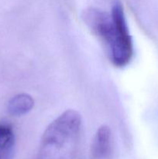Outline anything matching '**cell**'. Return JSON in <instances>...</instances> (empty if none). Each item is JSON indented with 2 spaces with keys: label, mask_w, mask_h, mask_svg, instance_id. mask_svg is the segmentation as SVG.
I'll list each match as a JSON object with an SVG mask.
<instances>
[{
  "label": "cell",
  "mask_w": 158,
  "mask_h": 159,
  "mask_svg": "<svg viewBox=\"0 0 158 159\" xmlns=\"http://www.w3.org/2000/svg\"><path fill=\"white\" fill-rule=\"evenodd\" d=\"M81 123L77 111L64 112L42 135L37 159H72L77 150Z\"/></svg>",
  "instance_id": "obj_1"
},
{
  "label": "cell",
  "mask_w": 158,
  "mask_h": 159,
  "mask_svg": "<svg viewBox=\"0 0 158 159\" xmlns=\"http://www.w3.org/2000/svg\"><path fill=\"white\" fill-rule=\"evenodd\" d=\"M111 15L115 26V36L112 44L108 49V54L115 66L122 68L133 58V44L123 7L119 0L113 3Z\"/></svg>",
  "instance_id": "obj_2"
},
{
  "label": "cell",
  "mask_w": 158,
  "mask_h": 159,
  "mask_svg": "<svg viewBox=\"0 0 158 159\" xmlns=\"http://www.w3.org/2000/svg\"><path fill=\"white\" fill-rule=\"evenodd\" d=\"M113 142L111 130L106 125L99 127L91 145V159H110L112 154Z\"/></svg>",
  "instance_id": "obj_3"
},
{
  "label": "cell",
  "mask_w": 158,
  "mask_h": 159,
  "mask_svg": "<svg viewBox=\"0 0 158 159\" xmlns=\"http://www.w3.org/2000/svg\"><path fill=\"white\" fill-rule=\"evenodd\" d=\"M15 139L9 124H0V159H13Z\"/></svg>",
  "instance_id": "obj_4"
},
{
  "label": "cell",
  "mask_w": 158,
  "mask_h": 159,
  "mask_svg": "<svg viewBox=\"0 0 158 159\" xmlns=\"http://www.w3.org/2000/svg\"><path fill=\"white\" fill-rule=\"evenodd\" d=\"M33 106L34 100L32 96L26 93H20L9 101L7 110L12 116H20L29 113Z\"/></svg>",
  "instance_id": "obj_5"
}]
</instances>
